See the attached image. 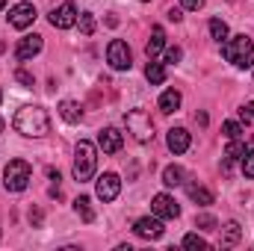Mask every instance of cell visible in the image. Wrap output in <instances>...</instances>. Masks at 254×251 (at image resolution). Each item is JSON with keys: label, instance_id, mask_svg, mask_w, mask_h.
Here are the masks:
<instances>
[{"label": "cell", "instance_id": "1", "mask_svg": "<svg viewBox=\"0 0 254 251\" xmlns=\"http://www.w3.org/2000/svg\"><path fill=\"white\" fill-rule=\"evenodd\" d=\"M15 130L21 136H30V139H42L51 133V116L42 110V107H21L15 113Z\"/></svg>", "mask_w": 254, "mask_h": 251}, {"label": "cell", "instance_id": "2", "mask_svg": "<svg viewBox=\"0 0 254 251\" xmlns=\"http://www.w3.org/2000/svg\"><path fill=\"white\" fill-rule=\"evenodd\" d=\"M222 54L225 60L237 68H252L254 65V42L249 36H228L222 42Z\"/></svg>", "mask_w": 254, "mask_h": 251}, {"label": "cell", "instance_id": "3", "mask_svg": "<svg viewBox=\"0 0 254 251\" xmlns=\"http://www.w3.org/2000/svg\"><path fill=\"white\" fill-rule=\"evenodd\" d=\"M95 166H98V151H95V145L86 142V139H80L77 148H74V181H80V184L92 181V178H95Z\"/></svg>", "mask_w": 254, "mask_h": 251}, {"label": "cell", "instance_id": "4", "mask_svg": "<svg viewBox=\"0 0 254 251\" xmlns=\"http://www.w3.org/2000/svg\"><path fill=\"white\" fill-rule=\"evenodd\" d=\"M33 181V169L27 160H9L3 169V187L9 192H24Z\"/></svg>", "mask_w": 254, "mask_h": 251}, {"label": "cell", "instance_id": "5", "mask_svg": "<svg viewBox=\"0 0 254 251\" xmlns=\"http://www.w3.org/2000/svg\"><path fill=\"white\" fill-rule=\"evenodd\" d=\"M125 125H127V130L133 133V139L142 142V145L154 139V122H151V116H148L145 110H130L125 116Z\"/></svg>", "mask_w": 254, "mask_h": 251}, {"label": "cell", "instance_id": "6", "mask_svg": "<svg viewBox=\"0 0 254 251\" xmlns=\"http://www.w3.org/2000/svg\"><path fill=\"white\" fill-rule=\"evenodd\" d=\"M107 63L113 65L116 71H130L133 54H130L127 42H122V39H113V42H110V48H107Z\"/></svg>", "mask_w": 254, "mask_h": 251}, {"label": "cell", "instance_id": "7", "mask_svg": "<svg viewBox=\"0 0 254 251\" xmlns=\"http://www.w3.org/2000/svg\"><path fill=\"white\" fill-rule=\"evenodd\" d=\"M163 219L160 216H142V219H136L133 222V234L139 237V240H160L163 237Z\"/></svg>", "mask_w": 254, "mask_h": 251}, {"label": "cell", "instance_id": "8", "mask_svg": "<svg viewBox=\"0 0 254 251\" xmlns=\"http://www.w3.org/2000/svg\"><path fill=\"white\" fill-rule=\"evenodd\" d=\"M6 18H9V27L27 30V27H33V21H36V6H33V3H15Z\"/></svg>", "mask_w": 254, "mask_h": 251}, {"label": "cell", "instance_id": "9", "mask_svg": "<svg viewBox=\"0 0 254 251\" xmlns=\"http://www.w3.org/2000/svg\"><path fill=\"white\" fill-rule=\"evenodd\" d=\"M119 192H122V178L113 175V172H107V175H101V178L95 181V195H98L101 201H116Z\"/></svg>", "mask_w": 254, "mask_h": 251}, {"label": "cell", "instance_id": "10", "mask_svg": "<svg viewBox=\"0 0 254 251\" xmlns=\"http://www.w3.org/2000/svg\"><path fill=\"white\" fill-rule=\"evenodd\" d=\"M151 210H154V216H160V219H178V216H181V207H178V201H175L172 195H166V192L154 195V201H151Z\"/></svg>", "mask_w": 254, "mask_h": 251}, {"label": "cell", "instance_id": "11", "mask_svg": "<svg viewBox=\"0 0 254 251\" xmlns=\"http://www.w3.org/2000/svg\"><path fill=\"white\" fill-rule=\"evenodd\" d=\"M42 45H45L42 36H36V33H33V36H24V39L18 42V48H15V60H18V63H27V60H33V57H39V54H42Z\"/></svg>", "mask_w": 254, "mask_h": 251}, {"label": "cell", "instance_id": "12", "mask_svg": "<svg viewBox=\"0 0 254 251\" xmlns=\"http://www.w3.org/2000/svg\"><path fill=\"white\" fill-rule=\"evenodd\" d=\"M77 15H80V12H77L74 3H63L60 9L51 12V24H54L57 30H71V27L77 24Z\"/></svg>", "mask_w": 254, "mask_h": 251}, {"label": "cell", "instance_id": "13", "mask_svg": "<svg viewBox=\"0 0 254 251\" xmlns=\"http://www.w3.org/2000/svg\"><path fill=\"white\" fill-rule=\"evenodd\" d=\"M122 145H125V139H122V133H119L116 127H104V130L98 133V148H101L104 154H119Z\"/></svg>", "mask_w": 254, "mask_h": 251}, {"label": "cell", "instance_id": "14", "mask_svg": "<svg viewBox=\"0 0 254 251\" xmlns=\"http://www.w3.org/2000/svg\"><path fill=\"white\" fill-rule=\"evenodd\" d=\"M166 145H169L172 154H187V151H190V133H187L184 127H172Z\"/></svg>", "mask_w": 254, "mask_h": 251}, {"label": "cell", "instance_id": "15", "mask_svg": "<svg viewBox=\"0 0 254 251\" xmlns=\"http://www.w3.org/2000/svg\"><path fill=\"white\" fill-rule=\"evenodd\" d=\"M166 48V33H163V27H154L151 30V39H148V45H145V54H148V60H157V54Z\"/></svg>", "mask_w": 254, "mask_h": 251}, {"label": "cell", "instance_id": "16", "mask_svg": "<svg viewBox=\"0 0 254 251\" xmlns=\"http://www.w3.org/2000/svg\"><path fill=\"white\" fill-rule=\"evenodd\" d=\"M60 116H63L68 125H80L83 122V110H80L77 101H63L60 104Z\"/></svg>", "mask_w": 254, "mask_h": 251}, {"label": "cell", "instance_id": "17", "mask_svg": "<svg viewBox=\"0 0 254 251\" xmlns=\"http://www.w3.org/2000/svg\"><path fill=\"white\" fill-rule=\"evenodd\" d=\"M160 110L169 116V113H175V110H181V92L178 89H166L163 95H160Z\"/></svg>", "mask_w": 254, "mask_h": 251}, {"label": "cell", "instance_id": "18", "mask_svg": "<svg viewBox=\"0 0 254 251\" xmlns=\"http://www.w3.org/2000/svg\"><path fill=\"white\" fill-rule=\"evenodd\" d=\"M145 77H148L151 86H163V83H166V68H163V63L151 60V63L145 65Z\"/></svg>", "mask_w": 254, "mask_h": 251}, {"label": "cell", "instance_id": "19", "mask_svg": "<svg viewBox=\"0 0 254 251\" xmlns=\"http://www.w3.org/2000/svg\"><path fill=\"white\" fill-rule=\"evenodd\" d=\"M187 192H190L192 201H195V204H201V207H210V204H213V192H210L207 187H201V184H190Z\"/></svg>", "mask_w": 254, "mask_h": 251}, {"label": "cell", "instance_id": "20", "mask_svg": "<svg viewBox=\"0 0 254 251\" xmlns=\"http://www.w3.org/2000/svg\"><path fill=\"white\" fill-rule=\"evenodd\" d=\"M74 213H77L86 225H92V222H95V210H92V201H89L86 195H80V198L74 201Z\"/></svg>", "mask_w": 254, "mask_h": 251}, {"label": "cell", "instance_id": "21", "mask_svg": "<svg viewBox=\"0 0 254 251\" xmlns=\"http://www.w3.org/2000/svg\"><path fill=\"white\" fill-rule=\"evenodd\" d=\"M243 240V228H240V222H228L225 228H222V246H237Z\"/></svg>", "mask_w": 254, "mask_h": 251}, {"label": "cell", "instance_id": "22", "mask_svg": "<svg viewBox=\"0 0 254 251\" xmlns=\"http://www.w3.org/2000/svg\"><path fill=\"white\" fill-rule=\"evenodd\" d=\"M163 184L166 187H181L184 184V169L181 166H166L163 169Z\"/></svg>", "mask_w": 254, "mask_h": 251}, {"label": "cell", "instance_id": "23", "mask_svg": "<svg viewBox=\"0 0 254 251\" xmlns=\"http://www.w3.org/2000/svg\"><path fill=\"white\" fill-rule=\"evenodd\" d=\"M210 36H213L216 42H225V39H228V24H225L222 18H210Z\"/></svg>", "mask_w": 254, "mask_h": 251}, {"label": "cell", "instance_id": "24", "mask_svg": "<svg viewBox=\"0 0 254 251\" xmlns=\"http://www.w3.org/2000/svg\"><path fill=\"white\" fill-rule=\"evenodd\" d=\"M184 249H192V251H207V240L204 237H198V234H187L184 237Z\"/></svg>", "mask_w": 254, "mask_h": 251}, {"label": "cell", "instance_id": "25", "mask_svg": "<svg viewBox=\"0 0 254 251\" xmlns=\"http://www.w3.org/2000/svg\"><path fill=\"white\" fill-rule=\"evenodd\" d=\"M77 24H80V33H83V36H92V33H95V18H92V12H80V15H77Z\"/></svg>", "mask_w": 254, "mask_h": 251}, {"label": "cell", "instance_id": "26", "mask_svg": "<svg viewBox=\"0 0 254 251\" xmlns=\"http://www.w3.org/2000/svg\"><path fill=\"white\" fill-rule=\"evenodd\" d=\"M225 157H228V160H243V157H246V145H243L240 139H231V145H228Z\"/></svg>", "mask_w": 254, "mask_h": 251}, {"label": "cell", "instance_id": "27", "mask_svg": "<svg viewBox=\"0 0 254 251\" xmlns=\"http://www.w3.org/2000/svg\"><path fill=\"white\" fill-rule=\"evenodd\" d=\"M195 225H198L201 231H216V228H219V222H216V219H213L210 213H201V216L195 219Z\"/></svg>", "mask_w": 254, "mask_h": 251}, {"label": "cell", "instance_id": "28", "mask_svg": "<svg viewBox=\"0 0 254 251\" xmlns=\"http://www.w3.org/2000/svg\"><path fill=\"white\" fill-rule=\"evenodd\" d=\"M222 133H225L228 139H240V136H243V125H240V122H225V125H222Z\"/></svg>", "mask_w": 254, "mask_h": 251}, {"label": "cell", "instance_id": "29", "mask_svg": "<svg viewBox=\"0 0 254 251\" xmlns=\"http://www.w3.org/2000/svg\"><path fill=\"white\" fill-rule=\"evenodd\" d=\"M243 175L254 178V151H246V157H243Z\"/></svg>", "mask_w": 254, "mask_h": 251}, {"label": "cell", "instance_id": "30", "mask_svg": "<svg viewBox=\"0 0 254 251\" xmlns=\"http://www.w3.org/2000/svg\"><path fill=\"white\" fill-rule=\"evenodd\" d=\"M181 57H184V51H181V48H169V51H166V63H169V65H178V63H181Z\"/></svg>", "mask_w": 254, "mask_h": 251}, {"label": "cell", "instance_id": "31", "mask_svg": "<svg viewBox=\"0 0 254 251\" xmlns=\"http://www.w3.org/2000/svg\"><path fill=\"white\" fill-rule=\"evenodd\" d=\"M15 80H18V83H24V86H33V83H36V80H33V74H30V71H24V68H18V71H15Z\"/></svg>", "mask_w": 254, "mask_h": 251}, {"label": "cell", "instance_id": "32", "mask_svg": "<svg viewBox=\"0 0 254 251\" xmlns=\"http://www.w3.org/2000/svg\"><path fill=\"white\" fill-rule=\"evenodd\" d=\"M240 119H243L246 125H252V122H254V101H252V104H246V107L240 110Z\"/></svg>", "mask_w": 254, "mask_h": 251}, {"label": "cell", "instance_id": "33", "mask_svg": "<svg viewBox=\"0 0 254 251\" xmlns=\"http://www.w3.org/2000/svg\"><path fill=\"white\" fill-rule=\"evenodd\" d=\"M181 6H184V9H192V12H198V9L204 6V0H181Z\"/></svg>", "mask_w": 254, "mask_h": 251}, {"label": "cell", "instance_id": "34", "mask_svg": "<svg viewBox=\"0 0 254 251\" xmlns=\"http://www.w3.org/2000/svg\"><path fill=\"white\" fill-rule=\"evenodd\" d=\"M169 21H175V24L184 21V12H181V9H169Z\"/></svg>", "mask_w": 254, "mask_h": 251}, {"label": "cell", "instance_id": "35", "mask_svg": "<svg viewBox=\"0 0 254 251\" xmlns=\"http://www.w3.org/2000/svg\"><path fill=\"white\" fill-rule=\"evenodd\" d=\"M30 222L39 228V225H42V210H30Z\"/></svg>", "mask_w": 254, "mask_h": 251}, {"label": "cell", "instance_id": "36", "mask_svg": "<svg viewBox=\"0 0 254 251\" xmlns=\"http://www.w3.org/2000/svg\"><path fill=\"white\" fill-rule=\"evenodd\" d=\"M3 51H6V45H3V39H0V54H3Z\"/></svg>", "mask_w": 254, "mask_h": 251}, {"label": "cell", "instance_id": "37", "mask_svg": "<svg viewBox=\"0 0 254 251\" xmlns=\"http://www.w3.org/2000/svg\"><path fill=\"white\" fill-rule=\"evenodd\" d=\"M3 6H6V0H0V9H3Z\"/></svg>", "mask_w": 254, "mask_h": 251}, {"label": "cell", "instance_id": "38", "mask_svg": "<svg viewBox=\"0 0 254 251\" xmlns=\"http://www.w3.org/2000/svg\"><path fill=\"white\" fill-rule=\"evenodd\" d=\"M0 133H3V119H0Z\"/></svg>", "mask_w": 254, "mask_h": 251}, {"label": "cell", "instance_id": "39", "mask_svg": "<svg viewBox=\"0 0 254 251\" xmlns=\"http://www.w3.org/2000/svg\"><path fill=\"white\" fill-rule=\"evenodd\" d=\"M142 3H148V0H142Z\"/></svg>", "mask_w": 254, "mask_h": 251}]
</instances>
